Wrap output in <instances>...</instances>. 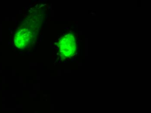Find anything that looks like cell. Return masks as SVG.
<instances>
[{
	"instance_id": "cell-1",
	"label": "cell",
	"mask_w": 151,
	"mask_h": 113,
	"mask_svg": "<svg viewBox=\"0 0 151 113\" xmlns=\"http://www.w3.org/2000/svg\"><path fill=\"white\" fill-rule=\"evenodd\" d=\"M60 44V51L64 52L65 55L70 56L75 51L76 43L73 37L69 36L63 38Z\"/></svg>"
}]
</instances>
